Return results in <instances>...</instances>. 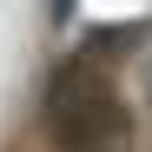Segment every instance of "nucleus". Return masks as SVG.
<instances>
[{"mask_svg": "<svg viewBox=\"0 0 152 152\" xmlns=\"http://www.w3.org/2000/svg\"><path fill=\"white\" fill-rule=\"evenodd\" d=\"M46 139L60 152H126L132 145V113L113 93L106 73H93V60H66L46 80Z\"/></svg>", "mask_w": 152, "mask_h": 152, "instance_id": "1", "label": "nucleus"}, {"mask_svg": "<svg viewBox=\"0 0 152 152\" xmlns=\"http://www.w3.org/2000/svg\"><path fill=\"white\" fill-rule=\"evenodd\" d=\"M73 7H80V0H53V20H66V13H73Z\"/></svg>", "mask_w": 152, "mask_h": 152, "instance_id": "2", "label": "nucleus"}]
</instances>
